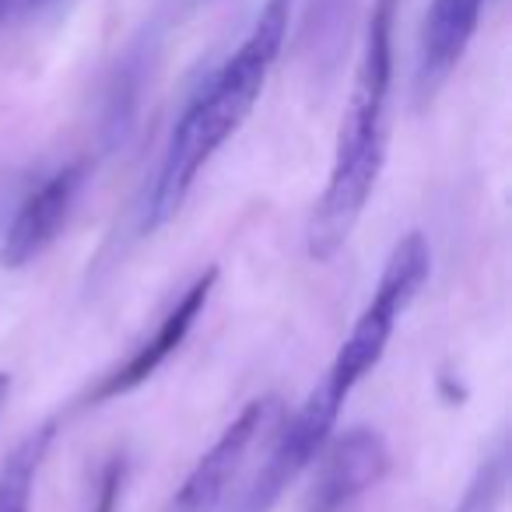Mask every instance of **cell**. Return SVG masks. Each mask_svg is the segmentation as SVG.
I'll return each instance as SVG.
<instances>
[{"label": "cell", "mask_w": 512, "mask_h": 512, "mask_svg": "<svg viewBox=\"0 0 512 512\" xmlns=\"http://www.w3.org/2000/svg\"><path fill=\"white\" fill-rule=\"evenodd\" d=\"M292 8L295 0H267L232 57L186 102L169 141H165L162 162H158L148 200H144V232H158L176 218L207 162L253 113L288 39Z\"/></svg>", "instance_id": "1"}, {"label": "cell", "mask_w": 512, "mask_h": 512, "mask_svg": "<svg viewBox=\"0 0 512 512\" xmlns=\"http://www.w3.org/2000/svg\"><path fill=\"white\" fill-rule=\"evenodd\" d=\"M400 0H376L358 57L355 85L337 130L334 165L323 197L316 200L306 228V249L313 260H330L344 249L369 204L386 158V113L393 88V22Z\"/></svg>", "instance_id": "2"}, {"label": "cell", "mask_w": 512, "mask_h": 512, "mask_svg": "<svg viewBox=\"0 0 512 512\" xmlns=\"http://www.w3.org/2000/svg\"><path fill=\"white\" fill-rule=\"evenodd\" d=\"M428 274H432V249H428V239L421 232H407L404 239L393 246L369 306L362 309V316L355 320L351 334L344 337V344L337 348L323 383L302 400L295 418L313 425V432H323L327 439L334 435L337 418H341V411H344V400H348L351 393H355V386L383 362L386 344H390L400 316L418 299Z\"/></svg>", "instance_id": "3"}, {"label": "cell", "mask_w": 512, "mask_h": 512, "mask_svg": "<svg viewBox=\"0 0 512 512\" xmlns=\"http://www.w3.org/2000/svg\"><path fill=\"white\" fill-rule=\"evenodd\" d=\"M278 418H281L278 397L249 400L239 418L218 435V442L186 474V481L179 484L172 502L165 505V512H218L221 502L228 498V491H232V484L239 481L242 467H246V456L253 453L256 442L278 425Z\"/></svg>", "instance_id": "4"}, {"label": "cell", "mask_w": 512, "mask_h": 512, "mask_svg": "<svg viewBox=\"0 0 512 512\" xmlns=\"http://www.w3.org/2000/svg\"><path fill=\"white\" fill-rule=\"evenodd\" d=\"M81 186H85V165L81 162L64 165L39 186H32L0 235V267L22 271L36 256H43L71 218Z\"/></svg>", "instance_id": "5"}, {"label": "cell", "mask_w": 512, "mask_h": 512, "mask_svg": "<svg viewBox=\"0 0 512 512\" xmlns=\"http://www.w3.org/2000/svg\"><path fill=\"white\" fill-rule=\"evenodd\" d=\"M306 512H344L390 470V449L376 428H348L320 449Z\"/></svg>", "instance_id": "6"}, {"label": "cell", "mask_w": 512, "mask_h": 512, "mask_svg": "<svg viewBox=\"0 0 512 512\" xmlns=\"http://www.w3.org/2000/svg\"><path fill=\"white\" fill-rule=\"evenodd\" d=\"M214 281H218V267H207V271L200 274V278L193 281L183 295H179L176 306L162 316V323L155 327V334H151L148 341H144L141 348L127 358V362L116 365L113 372H106V376L99 379V386L88 393L85 404L88 407L106 404V400L127 397V393H134L137 386L148 383V379L155 376V372L162 369V365L169 362L179 348H183V341L190 337L193 323H197L200 313L207 309V299H211V292H214Z\"/></svg>", "instance_id": "7"}, {"label": "cell", "mask_w": 512, "mask_h": 512, "mask_svg": "<svg viewBox=\"0 0 512 512\" xmlns=\"http://www.w3.org/2000/svg\"><path fill=\"white\" fill-rule=\"evenodd\" d=\"M488 0H432L425 11L418 39V71H414V95L418 102H432V95L449 81L456 64L467 53L481 11Z\"/></svg>", "instance_id": "8"}, {"label": "cell", "mask_w": 512, "mask_h": 512, "mask_svg": "<svg viewBox=\"0 0 512 512\" xmlns=\"http://www.w3.org/2000/svg\"><path fill=\"white\" fill-rule=\"evenodd\" d=\"M53 439H57V425L46 421L36 432H29L8 456V463L0 467V512H29L32 509V491H36V477L43 467L46 453H50Z\"/></svg>", "instance_id": "9"}, {"label": "cell", "mask_w": 512, "mask_h": 512, "mask_svg": "<svg viewBox=\"0 0 512 512\" xmlns=\"http://www.w3.org/2000/svg\"><path fill=\"white\" fill-rule=\"evenodd\" d=\"M509 435L498 432L495 442L488 446V453L481 456L474 477L463 488V498L453 505V512H498L509 491Z\"/></svg>", "instance_id": "10"}, {"label": "cell", "mask_w": 512, "mask_h": 512, "mask_svg": "<svg viewBox=\"0 0 512 512\" xmlns=\"http://www.w3.org/2000/svg\"><path fill=\"white\" fill-rule=\"evenodd\" d=\"M355 0H309L302 39L313 60H334L341 50V39L348 32Z\"/></svg>", "instance_id": "11"}, {"label": "cell", "mask_w": 512, "mask_h": 512, "mask_svg": "<svg viewBox=\"0 0 512 512\" xmlns=\"http://www.w3.org/2000/svg\"><path fill=\"white\" fill-rule=\"evenodd\" d=\"M123 477H127V463H123V456H113V460L102 467L99 484H95V495H92V509L88 512H116L120 509Z\"/></svg>", "instance_id": "12"}, {"label": "cell", "mask_w": 512, "mask_h": 512, "mask_svg": "<svg viewBox=\"0 0 512 512\" xmlns=\"http://www.w3.org/2000/svg\"><path fill=\"white\" fill-rule=\"evenodd\" d=\"M57 0H15V11H22V15H36V11H46L53 8Z\"/></svg>", "instance_id": "13"}, {"label": "cell", "mask_w": 512, "mask_h": 512, "mask_svg": "<svg viewBox=\"0 0 512 512\" xmlns=\"http://www.w3.org/2000/svg\"><path fill=\"white\" fill-rule=\"evenodd\" d=\"M8 397H11V376H8V372H0V411H4Z\"/></svg>", "instance_id": "14"}, {"label": "cell", "mask_w": 512, "mask_h": 512, "mask_svg": "<svg viewBox=\"0 0 512 512\" xmlns=\"http://www.w3.org/2000/svg\"><path fill=\"white\" fill-rule=\"evenodd\" d=\"M8 15H15V0H0V22Z\"/></svg>", "instance_id": "15"}]
</instances>
